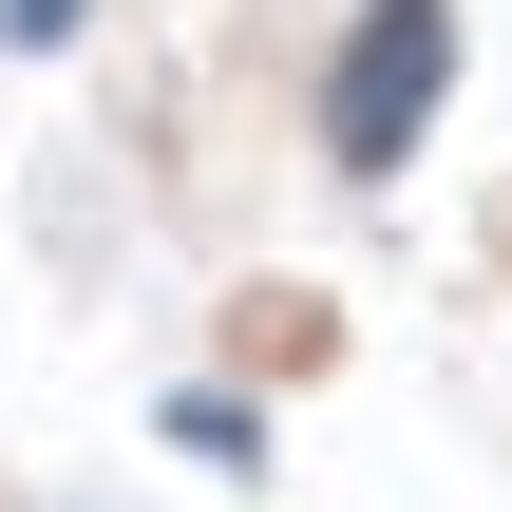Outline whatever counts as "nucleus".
I'll use <instances>...</instances> for the list:
<instances>
[{
	"label": "nucleus",
	"instance_id": "1",
	"mask_svg": "<svg viewBox=\"0 0 512 512\" xmlns=\"http://www.w3.org/2000/svg\"><path fill=\"white\" fill-rule=\"evenodd\" d=\"M437 0H361V38H342V95H323V133H342V171H399L418 152V114H437Z\"/></svg>",
	"mask_w": 512,
	"mask_h": 512
},
{
	"label": "nucleus",
	"instance_id": "2",
	"mask_svg": "<svg viewBox=\"0 0 512 512\" xmlns=\"http://www.w3.org/2000/svg\"><path fill=\"white\" fill-rule=\"evenodd\" d=\"M0 38H76V0H0Z\"/></svg>",
	"mask_w": 512,
	"mask_h": 512
}]
</instances>
